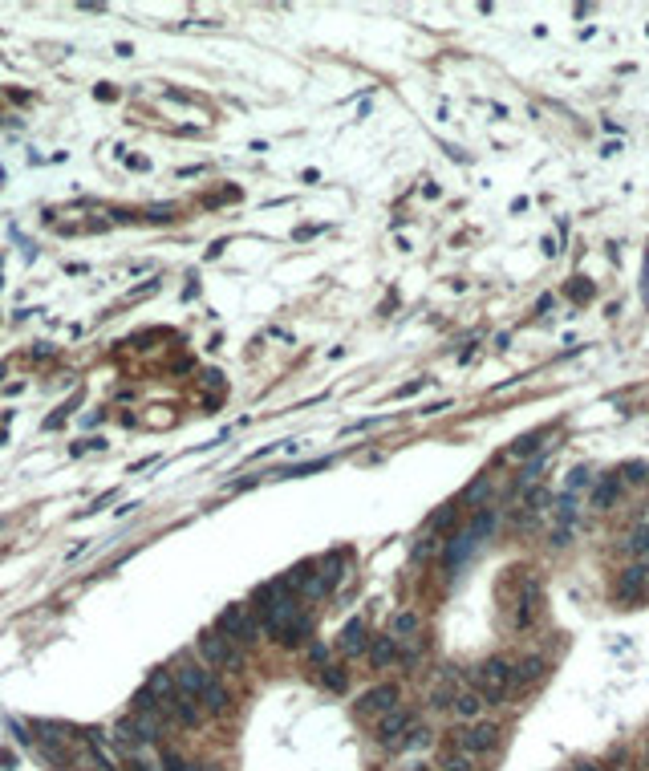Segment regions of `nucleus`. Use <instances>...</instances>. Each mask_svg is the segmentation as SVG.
I'll return each instance as SVG.
<instances>
[{
	"label": "nucleus",
	"mask_w": 649,
	"mask_h": 771,
	"mask_svg": "<svg viewBox=\"0 0 649 771\" xmlns=\"http://www.w3.org/2000/svg\"><path fill=\"white\" fill-rule=\"evenodd\" d=\"M199 654H203V662L219 666V670H240V666H244V654L235 650V641L224 637L219 630H208L203 637H199Z\"/></svg>",
	"instance_id": "nucleus-2"
},
{
	"label": "nucleus",
	"mask_w": 649,
	"mask_h": 771,
	"mask_svg": "<svg viewBox=\"0 0 649 771\" xmlns=\"http://www.w3.org/2000/svg\"><path fill=\"white\" fill-rule=\"evenodd\" d=\"M495 524H499V512H495V508H483V512L475 515V524H471V532H475V536L483 540L487 532H491V528H495Z\"/></svg>",
	"instance_id": "nucleus-24"
},
{
	"label": "nucleus",
	"mask_w": 649,
	"mask_h": 771,
	"mask_svg": "<svg viewBox=\"0 0 649 771\" xmlns=\"http://www.w3.org/2000/svg\"><path fill=\"white\" fill-rule=\"evenodd\" d=\"M402 771H426V763H410V768H402Z\"/></svg>",
	"instance_id": "nucleus-42"
},
{
	"label": "nucleus",
	"mask_w": 649,
	"mask_h": 771,
	"mask_svg": "<svg viewBox=\"0 0 649 771\" xmlns=\"http://www.w3.org/2000/svg\"><path fill=\"white\" fill-rule=\"evenodd\" d=\"M377 422H386V419H361V422H349L345 435H353V430H370V426H377Z\"/></svg>",
	"instance_id": "nucleus-36"
},
{
	"label": "nucleus",
	"mask_w": 649,
	"mask_h": 771,
	"mask_svg": "<svg viewBox=\"0 0 649 771\" xmlns=\"http://www.w3.org/2000/svg\"><path fill=\"white\" fill-rule=\"evenodd\" d=\"M455 512H459L455 504H442L439 512H435L430 520H426V532H435V536H439V532H446V528L455 524Z\"/></svg>",
	"instance_id": "nucleus-21"
},
{
	"label": "nucleus",
	"mask_w": 649,
	"mask_h": 771,
	"mask_svg": "<svg viewBox=\"0 0 649 771\" xmlns=\"http://www.w3.org/2000/svg\"><path fill=\"white\" fill-rule=\"evenodd\" d=\"M175 215V208H150V219H171Z\"/></svg>",
	"instance_id": "nucleus-39"
},
{
	"label": "nucleus",
	"mask_w": 649,
	"mask_h": 771,
	"mask_svg": "<svg viewBox=\"0 0 649 771\" xmlns=\"http://www.w3.org/2000/svg\"><path fill=\"white\" fill-rule=\"evenodd\" d=\"M329 589H333V584H329V581H324V577H321V573H317L313 581L304 584V597H308V601H317V597H324Z\"/></svg>",
	"instance_id": "nucleus-30"
},
{
	"label": "nucleus",
	"mask_w": 649,
	"mask_h": 771,
	"mask_svg": "<svg viewBox=\"0 0 649 771\" xmlns=\"http://www.w3.org/2000/svg\"><path fill=\"white\" fill-rule=\"evenodd\" d=\"M646 768H649V763H646Z\"/></svg>",
	"instance_id": "nucleus-46"
},
{
	"label": "nucleus",
	"mask_w": 649,
	"mask_h": 771,
	"mask_svg": "<svg viewBox=\"0 0 649 771\" xmlns=\"http://www.w3.org/2000/svg\"><path fill=\"white\" fill-rule=\"evenodd\" d=\"M617 491H621V479H617V475H604L601 483L593 488V508H597V512H604V508L617 499Z\"/></svg>",
	"instance_id": "nucleus-18"
},
{
	"label": "nucleus",
	"mask_w": 649,
	"mask_h": 771,
	"mask_svg": "<svg viewBox=\"0 0 649 771\" xmlns=\"http://www.w3.org/2000/svg\"><path fill=\"white\" fill-rule=\"evenodd\" d=\"M398 702H402V690H398V682H377V686H370V690H366V694L357 699V715L382 719V715L398 710Z\"/></svg>",
	"instance_id": "nucleus-4"
},
{
	"label": "nucleus",
	"mask_w": 649,
	"mask_h": 771,
	"mask_svg": "<svg viewBox=\"0 0 649 771\" xmlns=\"http://www.w3.org/2000/svg\"><path fill=\"white\" fill-rule=\"evenodd\" d=\"M646 577H649V564H629L625 573H621V584H617V593L621 597H637L641 589H646Z\"/></svg>",
	"instance_id": "nucleus-14"
},
{
	"label": "nucleus",
	"mask_w": 649,
	"mask_h": 771,
	"mask_svg": "<svg viewBox=\"0 0 649 771\" xmlns=\"http://www.w3.org/2000/svg\"><path fill=\"white\" fill-rule=\"evenodd\" d=\"M483 706H487V702H483L479 690H455V702H451V710H455L459 719H475Z\"/></svg>",
	"instance_id": "nucleus-15"
},
{
	"label": "nucleus",
	"mask_w": 649,
	"mask_h": 771,
	"mask_svg": "<svg viewBox=\"0 0 649 771\" xmlns=\"http://www.w3.org/2000/svg\"><path fill=\"white\" fill-rule=\"evenodd\" d=\"M162 771H191V763H187V759H179L175 751H166V755H162Z\"/></svg>",
	"instance_id": "nucleus-33"
},
{
	"label": "nucleus",
	"mask_w": 649,
	"mask_h": 771,
	"mask_svg": "<svg viewBox=\"0 0 649 771\" xmlns=\"http://www.w3.org/2000/svg\"><path fill=\"white\" fill-rule=\"evenodd\" d=\"M191 771H215V763H191Z\"/></svg>",
	"instance_id": "nucleus-41"
},
{
	"label": "nucleus",
	"mask_w": 649,
	"mask_h": 771,
	"mask_svg": "<svg viewBox=\"0 0 649 771\" xmlns=\"http://www.w3.org/2000/svg\"><path fill=\"white\" fill-rule=\"evenodd\" d=\"M495 739H499V726L495 723H475L467 726V731H455V743L463 755H487V751L495 747Z\"/></svg>",
	"instance_id": "nucleus-5"
},
{
	"label": "nucleus",
	"mask_w": 649,
	"mask_h": 771,
	"mask_svg": "<svg viewBox=\"0 0 649 771\" xmlns=\"http://www.w3.org/2000/svg\"><path fill=\"white\" fill-rule=\"evenodd\" d=\"M625 552H629V556H641V561L649 564V524H641L637 532H629V536H625Z\"/></svg>",
	"instance_id": "nucleus-19"
},
{
	"label": "nucleus",
	"mask_w": 649,
	"mask_h": 771,
	"mask_svg": "<svg viewBox=\"0 0 649 771\" xmlns=\"http://www.w3.org/2000/svg\"><path fill=\"white\" fill-rule=\"evenodd\" d=\"M540 443H544V430L524 435V439H515V443H511V455H515V459H519V455H535V451H540Z\"/></svg>",
	"instance_id": "nucleus-23"
},
{
	"label": "nucleus",
	"mask_w": 649,
	"mask_h": 771,
	"mask_svg": "<svg viewBox=\"0 0 649 771\" xmlns=\"http://www.w3.org/2000/svg\"><path fill=\"white\" fill-rule=\"evenodd\" d=\"M475 540H479V536H475L471 528H467V532H455V536L442 544V568H446V573H455V568H459V564H463L467 556H471Z\"/></svg>",
	"instance_id": "nucleus-7"
},
{
	"label": "nucleus",
	"mask_w": 649,
	"mask_h": 771,
	"mask_svg": "<svg viewBox=\"0 0 649 771\" xmlns=\"http://www.w3.org/2000/svg\"><path fill=\"white\" fill-rule=\"evenodd\" d=\"M321 682L329 686V690H345V670H341V666H324Z\"/></svg>",
	"instance_id": "nucleus-27"
},
{
	"label": "nucleus",
	"mask_w": 649,
	"mask_h": 771,
	"mask_svg": "<svg viewBox=\"0 0 649 771\" xmlns=\"http://www.w3.org/2000/svg\"><path fill=\"white\" fill-rule=\"evenodd\" d=\"M333 459H313V463H301V467H292V471H280V479H292V475H313V471H321L329 467Z\"/></svg>",
	"instance_id": "nucleus-28"
},
{
	"label": "nucleus",
	"mask_w": 649,
	"mask_h": 771,
	"mask_svg": "<svg viewBox=\"0 0 649 771\" xmlns=\"http://www.w3.org/2000/svg\"><path fill=\"white\" fill-rule=\"evenodd\" d=\"M118 771H130V768H118Z\"/></svg>",
	"instance_id": "nucleus-43"
},
{
	"label": "nucleus",
	"mask_w": 649,
	"mask_h": 771,
	"mask_svg": "<svg viewBox=\"0 0 649 771\" xmlns=\"http://www.w3.org/2000/svg\"><path fill=\"white\" fill-rule=\"evenodd\" d=\"M422 630V617H418L414 609H398L394 617H390V637L394 641H406V637H414Z\"/></svg>",
	"instance_id": "nucleus-11"
},
{
	"label": "nucleus",
	"mask_w": 649,
	"mask_h": 771,
	"mask_svg": "<svg viewBox=\"0 0 649 771\" xmlns=\"http://www.w3.org/2000/svg\"><path fill=\"white\" fill-rule=\"evenodd\" d=\"M535 678H544V657H540V654L524 657V662L515 666V682H524V686H528V682H535Z\"/></svg>",
	"instance_id": "nucleus-20"
},
{
	"label": "nucleus",
	"mask_w": 649,
	"mask_h": 771,
	"mask_svg": "<svg viewBox=\"0 0 649 771\" xmlns=\"http://www.w3.org/2000/svg\"><path fill=\"white\" fill-rule=\"evenodd\" d=\"M199 702H203V710H211V715H224V710L232 706V694H228V686H224L219 678H211L208 690L199 694Z\"/></svg>",
	"instance_id": "nucleus-12"
},
{
	"label": "nucleus",
	"mask_w": 649,
	"mask_h": 771,
	"mask_svg": "<svg viewBox=\"0 0 649 771\" xmlns=\"http://www.w3.org/2000/svg\"><path fill=\"white\" fill-rule=\"evenodd\" d=\"M398 657V641L386 633V637H373L370 641V666L373 670H386V666H394Z\"/></svg>",
	"instance_id": "nucleus-13"
},
{
	"label": "nucleus",
	"mask_w": 649,
	"mask_h": 771,
	"mask_svg": "<svg viewBox=\"0 0 649 771\" xmlns=\"http://www.w3.org/2000/svg\"><path fill=\"white\" fill-rule=\"evenodd\" d=\"M203 386H224V374H219V370H208V374H203Z\"/></svg>",
	"instance_id": "nucleus-38"
},
{
	"label": "nucleus",
	"mask_w": 649,
	"mask_h": 771,
	"mask_svg": "<svg viewBox=\"0 0 649 771\" xmlns=\"http://www.w3.org/2000/svg\"><path fill=\"white\" fill-rule=\"evenodd\" d=\"M487 491H491V475H479V479L463 491V504H479V499H487Z\"/></svg>",
	"instance_id": "nucleus-25"
},
{
	"label": "nucleus",
	"mask_w": 649,
	"mask_h": 771,
	"mask_svg": "<svg viewBox=\"0 0 649 771\" xmlns=\"http://www.w3.org/2000/svg\"><path fill=\"white\" fill-rule=\"evenodd\" d=\"M439 768L442 771H471V759H467V755H446Z\"/></svg>",
	"instance_id": "nucleus-32"
},
{
	"label": "nucleus",
	"mask_w": 649,
	"mask_h": 771,
	"mask_svg": "<svg viewBox=\"0 0 649 771\" xmlns=\"http://www.w3.org/2000/svg\"><path fill=\"white\" fill-rule=\"evenodd\" d=\"M584 483H588V467H572V471H568V483H564V491L572 495V491H580Z\"/></svg>",
	"instance_id": "nucleus-31"
},
{
	"label": "nucleus",
	"mask_w": 649,
	"mask_h": 771,
	"mask_svg": "<svg viewBox=\"0 0 649 771\" xmlns=\"http://www.w3.org/2000/svg\"><path fill=\"white\" fill-rule=\"evenodd\" d=\"M426 771H430V768H426Z\"/></svg>",
	"instance_id": "nucleus-47"
},
{
	"label": "nucleus",
	"mask_w": 649,
	"mask_h": 771,
	"mask_svg": "<svg viewBox=\"0 0 649 771\" xmlns=\"http://www.w3.org/2000/svg\"><path fill=\"white\" fill-rule=\"evenodd\" d=\"M166 715H175L183 726H199L203 723V702L195 699V694H183V690H179L175 699L166 702Z\"/></svg>",
	"instance_id": "nucleus-8"
},
{
	"label": "nucleus",
	"mask_w": 649,
	"mask_h": 771,
	"mask_svg": "<svg viewBox=\"0 0 649 771\" xmlns=\"http://www.w3.org/2000/svg\"><path fill=\"white\" fill-rule=\"evenodd\" d=\"M646 747H649V743H646ZM646 763H649V759H646Z\"/></svg>",
	"instance_id": "nucleus-44"
},
{
	"label": "nucleus",
	"mask_w": 649,
	"mask_h": 771,
	"mask_svg": "<svg viewBox=\"0 0 649 771\" xmlns=\"http://www.w3.org/2000/svg\"><path fill=\"white\" fill-rule=\"evenodd\" d=\"M426 382H430V377H414V382H406L402 390H394V398H410V394H418V390H422Z\"/></svg>",
	"instance_id": "nucleus-34"
},
{
	"label": "nucleus",
	"mask_w": 649,
	"mask_h": 771,
	"mask_svg": "<svg viewBox=\"0 0 649 771\" xmlns=\"http://www.w3.org/2000/svg\"><path fill=\"white\" fill-rule=\"evenodd\" d=\"M548 499H552V495H548V488H540V483H532L528 495H524V504H528L532 512H544V508H548Z\"/></svg>",
	"instance_id": "nucleus-26"
},
{
	"label": "nucleus",
	"mask_w": 649,
	"mask_h": 771,
	"mask_svg": "<svg viewBox=\"0 0 649 771\" xmlns=\"http://www.w3.org/2000/svg\"><path fill=\"white\" fill-rule=\"evenodd\" d=\"M564 293H568V297H572V301H588V297H593V284L584 281V277H577V281L568 284V288H564Z\"/></svg>",
	"instance_id": "nucleus-29"
},
{
	"label": "nucleus",
	"mask_w": 649,
	"mask_h": 771,
	"mask_svg": "<svg viewBox=\"0 0 649 771\" xmlns=\"http://www.w3.org/2000/svg\"><path fill=\"white\" fill-rule=\"evenodd\" d=\"M430 743H435V731L430 726H410L394 747H398V755H406V751H422V747H430Z\"/></svg>",
	"instance_id": "nucleus-16"
},
{
	"label": "nucleus",
	"mask_w": 649,
	"mask_h": 771,
	"mask_svg": "<svg viewBox=\"0 0 649 771\" xmlns=\"http://www.w3.org/2000/svg\"><path fill=\"white\" fill-rule=\"evenodd\" d=\"M410 726H414V715H410V710H390V715H382V719H377L373 739H377L382 747H394V743L406 735V731H410Z\"/></svg>",
	"instance_id": "nucleus-6"
},
{
	"label": "nucleus",
	"mask_w": 649,
	"mask_h": 771,
	"mask_svg": "<svg viewBox=\"0 0 649 771\" xmlns=\"http://www.w3.org/2000/svg\"><path fill=\"white\" fill-rule=\"evenodd\" d=\"M308 633H313V621H308V617H297V621H292L288 630L280 633L276 641L284 646V650H301L304 641H308Z\"/></svg>",
	"instance_id": "nucleus-17"
},
{
	"label": "nucleus",
	"mask_w": 649,
	"mask_h": 771,
	"mask_svg": "<svg viewBox=\"0 0 649 771\" xmlns=\"http://www.w3.org/2000/svg\"><path fill=\"white\" fill-rule=\"evenodd\" d=\"M572 771H604V768H601V763H577Z\"/></svg>",
	"instance_id": "nucleus-40"
},
{
	"label": "nucleus",
	"mask_w": 649,
	"mask_h": 771,
	"mask_svg": "<svg viewBox=\"0 0 649 771\" xmlns=\"http://www.w3.org/2000/svg\"><path fill=\"white\" fill-rule=\"evenodd\" d=\"M162 763H150V759H146V755H139V751H134V759H130V771H159Z\"/></svg>",
	"instance_id": "nucleus-35"
},
{
	"label": "nucleus",
	"mask_w": 649,
	"mask_h": 771,
	"mask_svg": "<svg viewBox=\"0 0 649 771\" xmlns=\"http://www.w3.org/2000/svg\"><path fill=\"white\" fill-rule=\"evenodd\" d=\"M308 662L324 666V662H329V650H324V646H308Z\"/></svg>",
	"instance_id": "nucleus-37"
},
{
	"label": "nucleus",
	"mask_w": 649,
	"mask_h": 771,
	"mask_svg": "<svg viewBox=\"0 0 649 771\" xmlns=\"http://www.w3.org/2000/svg\"><path fill=\"white\" fill-rule=\"evenodd\" d=\"M211 678H215V674H211V670H203V666H195V662H183V666L175 670V682H179V690H183V694H195V699H199V694L208 690Z\"/></svg>",
	"instance_id": "nucleus-9"
},
{
	"label": "nucleus",
	"mask_w": 649,
	"mask_h": 771,
	"mask_svg": "<svg viewBox=\"0 0 649 771\" xmlns=\"http://www.w3.org/2000/svg\"><path fill=\"white\" fill-rule=\"evenodd\" d=\"M215 630L224 633V637H232V641H240V646H256L260 633H264V621H256L252 609L235 601V605H228L219 617H215Z\"/></svg>",
	"instance_id": "nucleus-1"
},
{
	"label": "nucleus",
	"mask_w": 649,
	"mask_h": 771,
	"mask_svg": "<svg viewBox=\"0 0 649 771\" xmlns=\"http://www.w3.org/2000/svg\"><path fill=\"white\" fill-rule=\"evenodd\" d=\"M471 682L479 694H508V686L515 682V670H511L503 657H487L483 666L471 670Z\"/></svg>",
	"instance_id": "nucleus-3"
},
{
	"label": "nucleus",
	"mask_w": 649,
	"mask_h": 771,
	"mask_svg": "<svg viewBox=\"0 0 649 771\" xmlns=\"http://www.w3.org/2000/svg\"><path fill=\"white\" fill-rule=\"evenodd\" d=\"M646 33H649V29H646Z\"/></svg>",
	"instance_id": "nucleus-45"
},
{
	"label": "nucleus",
	"mask_w": 649,
	"mask_h": 771,
	"mask_svg": "<svg viewBox=\"0 0 649 771\" xmlns=\"http://www.w3.org/2000/svg\"><path fill=\"white\" fill-rule=\"evenodd\" d=\"M366 646H370V637H366V621H361V617L345 621V630H341V650H345L349 657H357V654H366Z\"/></svg>",
	"instance_id": "nucleus-10"
},
{
	"label": "nucleus",
	"mask_w": 649,
	"mask_h": 771,
	"mask_svg": "<svg viewBox=\"0 0 649 771\" xmlns=\"http://www.w3.org/2000/svg\"><path fill=\"white\" fill-rule=\"evenodd\" d=\"M442 544H446V540H439L435 532H426V536H422V540L414 544V561H426V556H439V552H442Z\"/></svg>",
	"instance_id": "nucleus-22"
}]
</instances>
